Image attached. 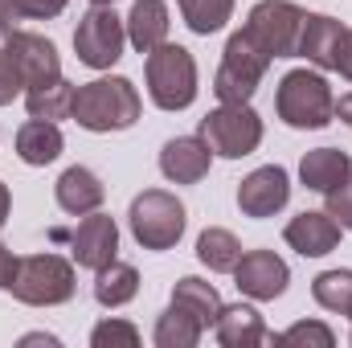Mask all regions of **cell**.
I'll return each instance as SVG.
<instances>
[{
	"label": "cell",
	"instance_id": "cell-1",
	"mask_svg": "<svg viewBox=\"0 0 352 348\" xmlns=\"http://www.w3.org/2000/svg\"><path fill=\"white\" fill-rule=\"evenodd\" d=\"M144 102H140V90L131 78L123 74H111V78H94V83H82L74 87V102H70V119L87 131H127L135 127Z\"/></svg>",
	"mask_w": 352,
	"mask_h": 348
},
{
	"label": "cell",
	"instance_id": "cell-2",
	"mask_svg": "<svg viewBox=\"0 0 352 348\" xmlns=\"http://www.w3.org/2000/svg\"><path fill=\"white\" fill-rule=\"evenodd\" d=\"M274 111L295 131H320L336 119V94L324 70H291L274 87Z\"/></svg>",
	"mask_w": 352,
	"mask_h": 348
},
{
	"label": "cell",
	"instance_id": "cell-3",
	"mask_svg": "<svg viewBox=\"0 0 352 348\" xmlns=\"http://www.w3.org/2000/svg\"><path fill=\"white\" fill-rule=\"evenodd\" d=\"M74 287H78L74 262L45 250V254L16 259V274H12L8 291H12V299H21L29 307H58V303L74 299Z\"/></svg>",
	"mask_w": 352,
	"mask_h": 348
},
{
	"label": "cell",
	"instance_id": "cell-4",
	"mask_svg": "<svg viewBox=\"0 0 352 348\" xmlns=\"http://www.w3.org/2000/svg\"><path fill=\"white\" fill-rule=\"evenodd\" d=\"M148 94L160 111H188L197 102V62L184 45H156L144 62Z\"/></svg>",
	"mask_w": 352,
	"mask_h": 348
},
{
	"label": "cell",
	"instance_id": "cell-5",
	"mask_svg": "<svg viewBox=\"0 0 352 348\" xmlns=\"http://www.w3.org/2000/svg\"><path fill=\"white\" fill-rule=\"evenodd\" d=\"M270 62H274V58L266 54L246 29L230 33L226 54H221V66H217V74H213V94H217V102H250Z\"/></svg>",
	"mask_w": 352,
	"mask_h": 348
},
{
	"label": "cell",
	"instance_id": "cell-6",
	"mask_svg": "<svg viewBox=\"0 0 352 348\" xmlns=\"http://www.w3.org/2000/svg\"><path fill=\"white\" fill-rule=\"evenodd\" d=\"M127 226H131V238L144 246V250H173L176 242L184 238V226H188V213L184 205L176 201L173 193L164 188H144L131 209H127Z\"/></svg>",
	"mask_w": 352,
	"mask_h": 348
},
{
	"label": "cell",
	"instance_id": "cell-7",
	"mask_svg": "<svg viewBox=\"0 0 352 348\" xmlns=\"http://www.w3.org/2000/svg\"><path fill=\"white\" fill-rule=\"evenodd\" d=\"M197 135L213 148V156L242 160L263 144V119H258V111L250 102H221L201 119Z\"/></svg>",
	"mask_w": 352,
	"mask_h": 348
},
{
	"label": "cell",
	"instance_id": "cell-8",
	"mask_svg": "<svg viewBox=\"0 0 352 348\" xmlns=\"http://www.w3.org/2000/svg\"><path fill=\"white\" fill-rule=\"evenodd\" d=\"M123 45H127V21L111 4H90L87 12L78 17L74 54H78L82 66H90V70H111L123 58Z\"/></svg>",
	"mask_w": 352,
	"mask_h": 348
},
{
	"label": "cell",
	"instance_id": "cell-9",
	"mask_svg": "<svg viewBox=\"0 0 352 348\" xmlns=\"http://www.w3.org/2000/svg\"><path fill=\"white\" fill-rule=\"evenodd\" d=\"M307 12L291 0H258L246 17V33L263 45L270 58H299V33Z\"/></svg>",
	"mask_w": 352,
	"mask_h": 348
},
{
	"label": "cell",
	"instance_id": "cell-10",
	"mask_svg": "<svg viewBox=\"0 0 352 348\" xmlns=\"http://www.w3.org/2000/svg\"><path fill=\"white\" fill-rule=\"evenodd\" d=\"M0 45L12 54V62L25 78V90L62 78V58H58V45L50 37L29 33V29H8V33H0Z\"/></svg>",
	"mask_w": 352,
	"mask_h": 348
},
{
	"label": "cell",
	"instance_id": "cell-11",
	"mask_svg": "<svg viewBox=\"0 0 352 348\" xmlns=\"http://www.w3.org/2000/svg\"><path fill=\"white\" fill-rule=\"evenodd\" d=\"M234 283H238V291L246 299L270 303V299H278L287 291L291 270H287V262L278 259L274 250H246L238 259V266H234Z\"/></svg>",
	"mask_w": 352,
	"mask_h": 348
},
{
	"label": "cell",
	"instance_id": "cell-12",
	"mask_svg": "<svg viewBox=\"0 0 352 348\" xmlns=\"http://www.w3.org/2000/svg\"><path fill=\"white\" fill-rule=\"evenodd\" d=\"M287 201H291V176L278 164H263L238 184V209L246 217H254V221L283 213Z\"/></svg>",
	"mask_w": 352,
	"mask_h": 348
},
{
	"label": "cell",
	"instance_id": "cell-13",
	"mask_svg": "<svg viewBox=\"0 0 352 348\" xmlns=\"http://www.w3.org/2000/svg\"><path fill=\"white\" fill-rule=\"evenodd\" d=\"M70 254L82 270H102L107 262H115L119 254V226L111 213H87L78 221V230L70 234Z\"/></svg>",
	"mask_w": 352,
	"mask_h": 348
},
{
	"label": "cell",
	"instance_id": "cell-14",
	"mask_svg": "<svg viewBox=\"0 0 352 348\" xmlns=\"http://www.w3.org/2000/svg\"><path fill=\"white\" fill-rule=\"evenodd\" d=\"M340 221L324 209H303V213H295L287 226H283V242L295 250V254H303V259H324V254H332L336 246H340Z\"/></svg>",
	"mask_w": 352,
	"mask_h": 348
},
{
	"label": "cell",
	"instance_id": "cell-15",
	"mask_svg": "<svg viewBox=\"0 0 352 348\" xmlns=\"http://www.w3.org/2000/svg\"><path fill=\"white\" fill-rule=\"evenodd\" d=\"M349 25L324 12H307L303 33H299V58H307L316 70H336L340 62V45H344Z\"/></svg>",
	"mask_w": 352,
	"mask_h": 348
},
{
	"label": "cell",
	"instance_id": "cell-16",
	"mask_svg": "<svg viewBox=\"0 0 352 348\" xmlns=\"http://www.w3.org/2000/svg\"><path fill=\"white\" fill-rule=\"evenodd\" d=\"M213 164V148L201 135H176L160 148V173L168 176L173 184H197L209 176Z\"/></svg>",
	"mask_w": 352,
	"mask_h": 348
},
{
	"label": "cell",
	"instance_id": "cell-17",
	"mask_svg": "<svg viewBox=\"0 0 352 348\" xmlns=\"http://www.w3.org/2000/svg\"><path fill=\"white\" fill-rule=\"evenodd\" d=\"M213 336L221 348H254V345H270L274 336L266 332L263 316L250 307V303H221L217 312V324H213Z\"/></svg>",
	"mask_w": 352,
	"mask_h": 348
},
{
	"label": "cell",
	"instance_id": "cell-18",
	"mask_svg": "<svg viewBox=\"0 0 352 348\" xmlns=\"http://www.w3.org/2000/svg\"><path fill=\"white\" fill-rule=\"evenodd\" d=\"M54 197H58V209H62V213H70V217H87V213H94V209L102 205L107 188H102L98 173H90L87 164H74V168H66V173L58 176Z\"/></svg>",
	"mask_w": 352,
	"mask_h": 348
},
{
	"label": "cell",
	"instance_id": "cell-19",
	"mask_svg": "<svg viewBox=\"0 0 352 348\" xmlns=\"http://www.w3.org/2000/svg\"><path fill=\"white\" fill-rule=\"evenodd\" d=\"M127 21V41L135 54H152L156 45L168 41V4L164 0H135L131 12L123 17Z\"/></svg>",
	"mask_w": 352,
	"mask_h": 348
},
{
	"label": "cell",
	"instance_id": "cell-20",
	"mask_svg": "<svg viewBox=\"0 0 352 348\" xmlns=\"http://www.w3.org/2000/svg\"><path fill=\"white\" fill-rule=\"evenodd\" d=\"M66 140H62V127L50 123V119H29L16 127V156L29 164V168H45L62 156Z\"/></svg>",
	"mask_w": 352,
	"mask_h": 348
},
{
	"label": "cell",
	"instance_id": "cell-21",
	"mask_svg": "<svg viewBox=\"0 0 352 348\" xmlns=\"http://www.w3.org/2000/svg\"><path fill=\"white\" fill-rule=\"evenodd\" d=\"M352 173V156L344 148H311L299 160V180L311 193H332L336 184H344Z\"/></svg>",
	"mask_w": 352,
	"mask_h": 348
},
{
	"label": "cell",
	"instance_id": "cell-22",
	"mask_svg": "<svg viewBox=\"0 0 352 348\" xmlns=\"http://www.w3.org/2000/svg\"><path fill=\"white\" fill-rule=\"evenodd\" d=\"M173 303L176 307H184L201 328H213V324H217V312H221V295H217V287L205 283V279H197V274L176 279Z\"/></svg>",
	"mask_w": 352,
	"mask_h": 348
},
{
	"label": "cell",
	"instance_id": "cell-23",
	"mask_svg": "<svg viewBox=\"0 0 352 348\" xmlns=\"http://www.w3.org/2000/svg\"><path fill=\"white\" fill-rule=\"evenodd\" d=\"M135 291H140V270L131 266V262H107L102 270H94V299H98V307H123V303H131L135 299Z\"/></svg>",
	"mask_w": 352,
	"mask_h": 348
},
{
	"label": "cell",
	"instance_id": "cell-24",
	"mask_svg": "<svg viewBox=\"0 0 352 348\" xmlns=\"http://www.w3.org/2000/svg\"><path fill=\"white\" fill-rule=\"evenodd\" d=\"M197 259L205 262L213 274H234V266H238V259H242V242H238L230 230L209 226V230L197 238Z\"/></svg>",
	"mask_w": 352,
	"mask_h": 348
},
{
	"label": "cell",
	"instance_id": "cell-25",
	"mask_svg": "<svg viewBox=\"0 0 352 348\" xmlns=\"http://www.w3.org/2000/svg\"><path fill=\"white\" fill-rule=\"evenodd\" d=\"M70 102H74V83H66V78L25 90L29 119H50V123H58V119H70Z\"/></svg>",
	"mask_w": 352,
	"mask_h": 348
},
{
	"label": "cell",
	"instance_id": "cell-26",
	"mask_svg": "<svg viewBox=\"0 0 352 348\" xmlns=\"http://www.w3.org/2000/svg\"><path fill=\"white\" fill-rule=\"evenodd\" d=\"M201 336H205V328L176 303H168V312L156 320V332H152L156 348H197Z\"/></svg>",
	"mask_w": 352,
	"mask_h": 348
},
{
	"label": "cell",
	"instance_id": "cell-27",
	"mask_svg": "<svg viewBox=\"0 0 352 348\" xmlns=\"http://www.w3.org/2000/svg\"><path fill=\"white\" fill-rule=\"evenodd\" d=\"M311 299L332 312V316H352V270H324L311 279Z\"/></svg>",
	"mask_w": 352,
	"mask_h": 348
},
{
	"label": "cell",
	"instance_id": "cell-28",
	"mask_svg": "<svg viewBox=\"0 0 352 348\" xmlns=\"http://www.w3.org/2000/svg\"><path fill=\"white\" fill-rule=\"evenodd\" d=\"M176 8H180L184 25L201 37L226 29V21L234 17V0H176Z\"/></svg>",
	"mask_w": 352,
	"mask_h": 348
},
{
	"label": "cell",
	"instance_id": "cell-29",
	"mask_svg": "<svg viewBox=\"0 0 352 348\" xmlns=\"http://www.w3.org/2000/svg\"><path fill=\"white\" fill-rule=\"evenodd\" d=\"M90 345H94V348H135V345H140V328H135L131 320L107 316L102 324H94Z\"/></svg>",
	"mask_w": 352,
	"mask_h": 348
},
{
	"label": "cell",
	"instance_id": "cell-30",
	"mask_svg": "<svg viewBox=\"0 0 352 348\" xmlns=\"http://www.w3.org/2000/svg\"><path fill=\"white\" fill-rule=\"evenodd\" d=\"M274 345H316V348H332V345H336V332H332L328 324H320V320H299V324H291L287 332H278V336H274Z\"/></svg>",
	"mask_w": 352,
	"mask_h": 348
},
{
	"label": "cell",
	"instance_id": "cell-31",
	"mask_svg": "<svg viewBox=\"0 0 352 348\" xmlns=\"http://www.w3.org/2000/svg\"><path fill=\"white\" fill-rule=\"evenodd\" d=\"M16 94H25V78H21V70H16L12 54L0 45V107H8Z\"/></svg>",
	"mask_w": 352,
	"mask_h": 348
},
{
	"label": "cell",
	"instance_id": "cell-32",
	"mask_svg": "<svg viewBox=\"0 0 352 348\" xmlns=\"http://www.w3.org/2000/svg\"><path fill=\"white\" fill-rule=\"evenodd\" d=\"M328 197V213L340 221V230H352V173L344 184H336L332 193H324Z\"/></svg>",
	"mask_w": 352,
	"mask_h": 348
},
{
	"label": "cell",
	"instance_id": "cell-33",
	"mask_svg": "<svg viewBox=\"0 0 352 348\" xmlns=\"http://www.w3.org/2000/svg\"><path fill=\"white\" fill-rule=\"evenodd\" d=\"M70 0H16L21 8V21H54Z\"/></svg>",
	"mask_w": 352,
	"mask_h": 348
},
{
	"label": "cell",
	"instance_id": "cell-34",
	"mask_svg": "<svg viewBox=\"0 0 352 348\" xmlns=\"http://www.w3.org/2000/svg\"><path fill=\"white\" fill-rule=\"evenodd\" d=\"M12 274H16V254L0 242V291H8V287H12Z\"/></svg>",
	"mask_w": 352,
	"mask_h": 348
},
{
	"label": "cell",
	"instance_id": "cell-35",
	"mask_svg": "<svg viewBox=\"0 0 352 348\" xmlns=\"http://www.w3.org/2000/svg\"><path fill=\"white\" fill-rule=\"evenodd\" d=\"M16 21H21V8H16V0H0V33L16 29Z\"/></svg>",
	"mask_w": 352,
	"mask_h": 348
},
{
	"label": "cell",
	"instance_id": "cell-36",
	"mask_svg": "<svg viewBox=\"0 0 352 348\" xmlns=\"http://www.w3.org/2000/svg\"><path fill=\"white\" fill-rule=\"evenodd\" d=\"M336 74H344L352 83V29L344 33V45H340V62H336Z\"/></svg>",
	"mask_w": 352,
	"mask_h": 348
},
{
	"label": "cell",
	"instance_id": "cell-37",
	"mask_svg": "<svg viewBox=\"0 0 352 348\" xmlns=\"http://www.w3.org/2000/svg\"><path fill=\"white\" fill-rule=\"evenodd\" d=\"M8 213H12V193H8V184L0 180V230H4V221H8Z\"/></svg>",
	"mask_w": 352,
	"mask_h": 348
},
{
	"label": "cell",
	"instance_id": "cell-38",
	"mask_svg": "<svg viewBox=\"0 0 352 348\" xmlns=\"http://www.w3.org/2000/svg\"><path fill=\"white\" fill-rule=\"evenodd\" d=\"M336 115H340V123H349V127H352V90H349V94H340V102H336Z\"/></svg>",
	"mask_w": 352,
	"mask_h": 348
},
{
	"label": "cell",
	"instance_id": "cell-39",
	"mask_svg": "<svg viewBox=\"0 0 352 348\" xmlns=\"http://www.w3.org/2000/svg\"><path fill=\"white\" fill-rule=\"evenodd\" d=\"M90 4H115V0H90Z\"/></svg>",
	"mask_w": 352,
	"mask_h": 348
},
{
	"label": "cell",
	"instance_id": "cell-40",
	"mask_svg": "<svg viewBox=\"0 0 352 348\" xmlns=\"http://www.w3.org/2000/svg\"><path fill=\"white\" fill-rule=\"evenodd\" d=\"M349 320H352V316H349ZM349 340H352V336H349Z\"/></svg>",
	"mask_w": 352,
	"mask_h": 348
}]
</instances>
